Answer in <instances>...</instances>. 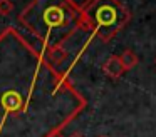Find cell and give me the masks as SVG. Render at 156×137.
<instances>
[{"instance_id":"1","label":"cell","mask_w":156,"mask_h":137,"mask_svg":"<svg viewBox=\"0 0 156 137\" xmlns=\"http://www.w3.org/2000/svg\"><path fill=\"white\" fill-rule=\"evenodd\" d=\"M74 137H79V135H74Z\"/></svg>"}]
</instances>
